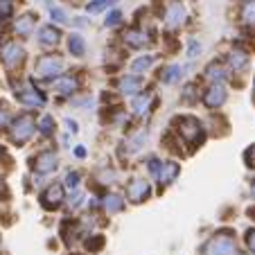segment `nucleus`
I'll return each mask as SVG.
<instances>
[{
    "instance_id": "obj_44",
    "label": "nucleus",
    "mask_w": 255,
    "mask_h": 255,
    "mask_svg": "<svg viewBox=\"0 0 255 255\" xmlns=\"http://www.w3.org/2000/svg\"><path fill=\"white\" fill-rule=\"evenodd\" d=\"M0 48H2V43H0ZM0 54H2V52H0Z\"/></svg>"
},
{
    "instance_id": "obj_20",
    "label": "nucleus",
    "mask_w": 255,
    "mask_h": 255,
    "mask_svg": "<svg viewBox=\"0 0 255 255\" xmlns=\"http://www.w3.org/2000/svg\"><path fill=\"white\" fill-rule=\"evenodd\" d=\"M131 109H133L135 116H144V113L149 111V97L142 95V93H138V95L133 97V104H131Z\"/></svg>"
},
{
    "instance_id": "obj_25",
    "label": "nucleus",
    "mask_w": 255,
    "mask_h": 255,
    "mask_svg": "<svg viewBox=\"0 0 255 255\" xmlns=\"http://www.w3.org/2000/svg\"><path fill=\"white\" fill-rule=\"evenodd\" d=\"M118 0H91L86 5V9H88V14H100L102 9H106L109 5H116Z\"/></svg>"
},
{
    "instance_id": "obj_9",
    "label": "nucleus",
    "mask_w": 255,
    "mask_h": 255,
    "mask_svg": "<svg viewBox=\"0 0 255 255\" xmlns=\"http://www.w3.org/2000/svg\"><path fill=\"white\" fill-rule=\"evenodd\" d=\"M226 102V88L222 84H212L206 93H203V104L206 109H219Z\"/></svg>"
},
{
    "instance_id": "obj_38",
    "label": "nucleus",
    "mask_w": 255,
    "mask_h": 255,
    "mask_svg": "<svg viewBox=\"0 0 255 255\" xmlns=\"http://www.w3.org/2000/svg\"><path fill=\"white\" fill-rule=\"evenodd\" d=\"M244 158H246V165H249V167H255V144L251 147V149H246Z\"/></svg>"
},
{
    "instance_id": "obj_6",
    "label": "nucleus",
    "mask_w": 255,
    "mask_h": 255,
    "mask_svg": "<svg viewBox=\"0 0 255 255\" xmlns=\"http://www.w3.org/2000/svg\"><path fill=\"white\" fill-rule=\"evenodd\" d=\"M63 185L59 183H52L43 194H41V203H43L45 210H57L59 206L63 203Z\"/></svg>"
},
{
    "instance_id": "obj_19",
    "label": "nucleus",
    "mask_w": 255,
    "mask_h": 255,
    "mask_svg": "<svg viewBox=\"0 0 255 255\" xmlns=\"http://www.w3.org/2000/svg\"><path fill=\"white\" fill-rule=\"evenodd\" d=\"M228 63H231V68H233L235 72H237V70H244L246 63H249V54H246L244 50L237 48V50H233V52L228 54Z\"/></svg>"
},
{
    "instance_id": "obj_32",
    "label": "nucleus",
    "mask_w": 255,
    "mask_h": 255,
    "mask_svg": "<svg viewBox=\"0 0 255 255\" xmlns=\"http://www.w3.org/2000/svg\"><path fill=\"white\" fill-rule=\"evenodd\" d=\"M144 138H147V133L142 131V133H138L133 140H129V147H127V151H135V149H140V142H142Z\"/></svg>"
},
{
    "instance_id": "obj_26",
    "label": "nucleus",
    "mask_w": 255,
    "mask_h": 255,
    "mask_svg": "<svg viewBox=\"0 0 255 255\" xmlns=\"http://www.w3.org/2000/svg\"><path fill=\"white\" fill-rule=\"evenodd\" d=\"M39 131L43 135H50L54 131V118L52 116H43L41 118V122H39Z\"/></svg>"
},
{
    "instance_id": "obj_22",
    "label": "nucleus",
    "mask_w": 255,
    "mask_h": 255,
    "mask_svg": "<svg viewBox=\"0 0 255 255\" xmlns=\"http://www.w3.org/2000/svg\"><path fill=\"white\" fill-rule=\"evenodd\" d=\"M181 75H183V72H181V66H169V68H165V70L160 72V82L163 84H174Z\"/></svg>"
},
{
    "instance_id": "obj_21",
    "label": "nucleus",
    "mask_w": 255,
    "mask_h": 255,
    "mask_svg": "<svg viewBox=\"0 0 255 255\" xmlns=\"http://www.w3.org/2000/svg\"><path fill=\"white\" fill-rule=\"evenodd\" d=\"M104 208L106 212H120L122 208H125V199L118 197V194H109V197H104Z\"/></svg>"
},
{
    "instance_id": "obj_42",
    "label": "nucleus",
    "mask_w": 255,
    "mask_h": 255,
    "mask_svg": "<svg viewBox=\"0 0 255 255\" xmlns=\"http://www.w3.org/2000/svg\"><path fill=\"white\" fill-rule=\"evenodd\" d=\"M251 194H253V199H255V183L251 185Z\"/></svg>"
},
{
    "instance_id": "obj_33",
    "label": "nucleus",
    "mask_w": 255,
    "mask_h": 255,
    "mask_svg": "<svg viewBox=\"0 0 255 255\" xmlns=\"http://www.w3.org/2000/svg\"><path fill=\"white\" fill-rule=\"evenodd\" d=\"M102 246H104V237H100V235L86 242V249L88 251H97V249H102Z\"/></svg>"
},
{
    "instance_id": "obj_3",
    "label": "nucleus",
    "mask_w": 255,
    "mask_h": 255,
    "mask_svg": "<svg viewBox=\"0 0 255 255\" xmlns=\"http://www.w3.org/2000/svg\"><path fill=\"white\" fill-rule=\"evenodd\" d=\"M63 72V59L57 54H43L36 61V75L43 79H54Z\"/></svg>"
},
{
    "instance_id": "obj_18",
    "label": "nucleus",
    "mask_w": 255,
    "mask_h": 255,
    "mask_svg": "<svg viewBox=\"0 0 255 255\" xmlns=\"http://www.w3.org/2000/svg\"><path fill=\"white\" fill-rule=\"evenodd\" d=\"M68 48L75 57H84L86 54V41H84L82 34H70L68 36Z\"/></svg>"
},
{
    "instance_id": "obj_40",
    "label": "nucleus",
    "mask_w": 255,
    "mask_h": 255,
    "mask_svg": "<svg viewBox=\"0 0 255 255\" xmlns=\"http://www.w3.org/2000/svg\"><path fill=\"white\" fill-rule=\"evenodd\" d=\"M66 127H68V131H72V133H77V131H79L77 122H75V120H70V118H68V120H66Z\"/></svg>"
},
{
    "instance_id": "obj_35",
    "label": "nucleus",
    "mask_w": 255,
    "mask_h": 255,
    "mask_svg": "<svg viewBox=\"0 0 255 255\" xmlns=\"http://www.w3.org/2000/svg\"><path fill=\"white\" fill-rule=\"evenodd\" d=\"M199 52H201V43L199 41H190V48H188V57L190 59H197Z\"/></svg>"
},
{
    "instance_id": "obj_2",
    "label": "nucleus",
    "mask_w": 255,
    "mask_h": 255,
    "mask_svg": "<svg viewBox=\"0 0 255 255\" xmlns=\"http://www.w3.org/2000/svg\"><path fill=\"white\" fill-rule=\"evenodd\" d=\"M34 127H36V122H34V118L29 116V113H25V116H18L14 122H11V127H9L11 140H14L16 144L27 142V140L32 138V133H34Z\"/></svg>"
},
{
    "instance_id": "obj_16",
    "label": "nucleus",
    "mask_w": 255,
    "mask_h": 255,
    "mask_svg": "<svg viewBox=\"0 0 255 255\" xmlns=\"http://www.w3.org/2000/svg\"><path fill=\"white\" fill-rule=\"evenodd\" d=\"M34 25H36L34 14H25V16H20V18L16 20L14 32L18 34V36H29V34H32V29H34Z\"/></svg>"
},
{
    "instance_id": "obj_27",
    "label": "nucleus",
    "mask_w": 255,
    "mask_h": 255,
    "mask_svg": "<svg viewBox=\"0 0 255 255\" xmlns=\"http://www.w3.org/2000/svg\"><path fill=\"white\" fill-rule=\"evenodd\" d=\"M242 18H244V23L255 25V0L253 2H246V7L242 9Z\"/></svg>"
},
{
    "instance_id": "obj_43",
    "label": "nucleus",
    "mask_w": 255,
    "mask_h": 255,
    "mask_svg": "<svg viewBox=\"0 0 255 255\" xmlns=\"http://www.w3.org/2000/svg\"><path fill=\"white\" fill-rule=\"evenodd\" d=\"M244 2H253V0H244Z\"/></svg>"
},
{
    "instance_id": "obj_28",
    "label": "nucleus",
    "mask_w": 255,
    "mask_h": 255,
    "mask_svg": "<svg viewBox=\"0 0 255 255\" xmlns=\"http://www.w3.org/2000/svg\"><path fill=\"white\" fill-rule=\"evenodd\" d=\"M14 11V2L11 0H0V20H7Z\"/></svg>"
},
{
    "instance_id": "obj_11",
    "label": "nucleus",
    "mask_w": 255,
    "mask_h": 255,
    "mask_svg": "<svg viewBox=\"0 0 255 255\" xmlns=\"http://www.w3.org/2000/svg\"><path fill=\"white\" fill-rule=\"evenodd\" d=\"M20 104L25 106H45V95L39 88H23V91H16Z\"/></svg>"
},
{
    "instance_id": "obj_5",
    "label": "nucleus",
    "mask_w": 255,
    "mask_h": 255,
    "mask_svg": "<svg viewBox=\"0 0 255 255\" xmlns=\"http://www.w3.org/2000/svg\"><path fill=\"white\" fill-rule=\"evenodd\" d=\"M176 125H178V131H181V135H183L185 140H190V142H194V140L199 138V133H201V122H199L194 116L178 118Z\"/></svg>"
},
{
    "instance_id": "obj_24",
    "label": "nucleus",
    "mask_w": 255,
    "mask_h": 255,
    "mask_svg": "<svg viewBox=\"0 0 255 255\" xmlns=\"http://www.w3.org/2000/svg\"><path fill=\"white\" fill-rule=\"evenodd\" d=\"M151 63H154V54H144V57H138L133 63H131V68H133V72H144L149 70Z\"/></svg>"
},
{
    "instance_id": "obj_23",
    "label": "nucleus",
    "mask_w": 255,
    "mask_h": 255,
    "mask_svg": "<svg viewBox=\"0 0 255 255\" xmlns=\"http://www.w3.org/2000/svg\"><path fill=\"white\" fill-rule=\"evenodd\" d=\"M206 75H208V79H210V82H215V84H217V82L222 84L224 79H226V70H224L219 63H210V66H208V72H206Z\"/></svg>"
},
{
    "instance_id": "obj_41",
    "label": "nucleus",
    "mask_w": 255,
    "mask_h": 255,
    "mask_svg": "<svg viewBox=\"0 0 255 255\" xmlns=\"http://www.w3.org/2000/svg\"><path fill=\"white\" fill-rule=\"evenodd\" d=\"M75 154H77L79 158H84V156H86V149H84V147H77V149H75Z\"/></svg>"
},
{
    "instance_id": "obj_31",
    "label": "nucleus",
    "mask_w": 255,
    "mask_h": 255,
    "mask_svg": "<svg viewBox=\"0 0 255 255\" xmlns=\"http://www.w3.org/2000/svg\"><path fill=\"white\" fill-rule=\"evenodd\" d=\"M77 185H79V172H68L66 174V188L77 190Z\"/></svg>"
},
{
    "instance_id": "obj_34",
    "label": "nucleus",
    "mask_w": 255,
    "mask_h": 255,
    "mask_svg": "<svg viewBox=\"0 0 255 255\" xmlns=\"http://www.w3.org/2000/svg\"><path fill=\"white\" fill-rule=\"evenodd\" d=\"M120 18H122L120 11H111V14H109V18L104 20V25H106V27H116V25L120 23Z\"/></svg>"
},
{
    "instance_id": "obj_1",
    "label": "nucleus",
    "mask_w": 255,
    "mask_h": 255,
    "mask_svg": "<svg viewBox=\"0 0 255 255\" xmlns=\"http://www.w3.org/2000/svg\"><path fill=\"white\" fill-rule=\"evenodd\" d=\"M201 255H237V244H235L233 233L222 231V233H217V235H212L203 244Z\"/></svg>"
},
{
    "instance_id": "obj_30",
    "label": "nucleus",
    "mask_w": 255,
    "mask_h": 255,
    "mask_svg": "<svg viewBox=\"0 0 255 255\" xmlns=\"http://www.w3.org/2000/svg\"><path fill=\"white\" fill-rule=\"evenodd\" d=\"M197 97H199L197 86H194V84H188V86L183 88V95H181V100H183V102H194Z\"/></svg>"
},
{
    "instance_id": "obj_13",
    "label": "nucleus",
    "mask_w": 255,
    "mask_h": 255,
    "mask_svg": "<svg viewBox=\"0 0 255 255\" xmlns=\"http://www.w3.org/2000/svg\"><path fill=\"white\" fill-rule=\"evenodd\" d=\"M178 172H181L178 163H174V160H165V163H160V169H158V174H156V181H158L160 185H169L174 178L178 176Z\"/></svg>"
},
{
    "instance_id": "obj_4",
    "label": "nucleus",
    "mask_w": 255,
    "mask_h": 255,
    "mask_svg": "<svg viewBox=\"0 0 255 255\" xmlns=\"http://www.w3.org/2000/svg\"><path fill=\"white\" fill-rule=\"evenodd\" d=\"M149 194H151L149 181H144V178H133V181L127 185V197H129L131 203H142Z\"/></svg>"
},
{
    "instance_id": "obj_17",
    "label": "nucleus",
    "mask_w": 255,
    "mask_h": 255,
    "mask_svg": "<svg viewBox=\"0 0 255 255\" xmlns=\"http://www.w3.org/2000/svg\"><path fill=\"white\" fill-rule=\"evenodd\" d=\"M79 88V82L75 77H57V82H54V91L59 93V95H70V93H75Z\"/></svg>"
},
{
    "instance_id": "obj_7",
    "label": "nucleus",
    "mask_w": 255,
    "mask_h": 255,
    "mask_svg": "<svg viewBox=\"0 0 255 255\" xmlns=\"http://www.w3.org/2000/svg\"><path fill=\"white\" fill-rule=\"evenodd\" d=\"M59 167V158L54 151H41L36 158H34V169L36 174H52Z\"/></svg>"
},
{
    "instance_id": "obj_14",
    "label": "nucleus",
    "mask_w": 255,
    "mask_h": 255,
    "mask_svg": "<svg viewBox=\"0 0 255 255\" xmlns=\"http://www.w3.org/2000/svg\"><path fill=\"white\" fill-rule=\"evenodd\" d=\"M59 29L54 27V25H45V27L39 29V43L45 45V48H50V45H57L59 43Z\"/></svg>"
},
{
    "instance_id": "obj_36",
    "label": "nucleus",
    "mask_w": 255,
    "mask_h": 255,
    "mask_svg": "<svg viewBox=\"0 0 255 255\" xmlns=\"http://www.w3.org/2000/svg\"><path fill=\"white\" fill-rule=\"evenodd\" d=\"M9 125V111H7V104H0V127Z\"/></svg>"
},
{
    "instance_id": "obj_8",
    "label": "nucleus",
    "mask_w": 255,
    "mask_h": 255,
    "mask_svg": "<svg viewBox=\"0 0 255 255\" xmlns=\"http://www.w3.org/2000/svg\"><path fill=\"white\" fill-rule=\"evenodd\" d=\"M185 7L178 2V0H174L172 5L167 7V11H165V25H167L169 29H176L181 27V25L185 23Z\"/></svg>"
},
{
    "instance_id": "obj_12",
    "label": "nucleus",
    "mask_w": 255,
    "mask_h": 255,
    "mask_svg": "<svg viewBox=\"0 0 255 255\" xmlns=\"http://www.w3.org/2000/svg\"><path fill=\"white\" fill-rule=\"evenodd\" d=\"M25 59V50L20 48L18 43H7L5 45V50H2V61H5V66L7 68H16L20 61Z\"/></svg>"
},
{
    "instance_id": "obj_37",
    "label": "nucleus",
    "mask_w": 255,
    "mask_h": 255,
    "mask_svg": "<svg viewBox=\"0 0 255 255\" xmlns=\"http://www.w3.org/2000/svg\"><path fill=\"white\" fill-rule=\"evenodd\" d=\"M246 246H249L251 253H255V228H251V231L246 233Z\"/></svg>"
},
{
    "instance_id": "obj_10",
    "label": "nucleus",
    "mask_w": 255,
    "mask_h": 255,
    "mask_svg": "<svg viewBox=\"0 0 255 255\" xmlns=\"http://www.w3.org/2000/svg\"><path fill=\"white\" fill-rule=\"evenodd\" d=\"M118 91H120L122 95L135 97L142 91V77H140V75H125V77L118 82Z\"/></svg>"
},
{
    "instance_id": "obj_29",
    "label": "nucleus",
    "mask_w": 255,
    "mask_h": 255,
    "mask_svg": "<svg viewBox=\"0 0 255 255\" xmlns=\"http://www.w3.org/2000/svg\"><path fill=\"white\" fill-rule=\"evenodd\" d=\"M50 16H52V20L54 23H59V25L68 23V14L63 9H59V7H50Z\"/></svg>"
},
{
    "instance_id": "obj_39",
    "label": "nucleus",
    "mask_w": 255,
    "mask_h": 255,
    "mask_svg": "<svg viewBox=\"0 0 255 255\" xmlns=\"http://www.w3.org/2000/svg\"><path fill=\"white\" fill-rule=\"evenodd\" d=\"M68 203H70L72 208H77L79 203H82V192H79V190H75V192L70 194V199H68Z\"/></svg>"
},
{
    "instance_id": "obj_15",
    "label": "nucleus",
    "mask_w": 255,
    "mask_h": 255,
    "mask_svg": "<svg viewBox=\"0 0 255 255\" xmlns=\"http://www.w3.org/2000/svg\"><path fill=\"white\" fill-rule=\"evenodd\" d=\"M147 41L149 39H147V34L142 29H127V34H125V43L129 48H144Z\"/></svg>"
}]
</instances>
